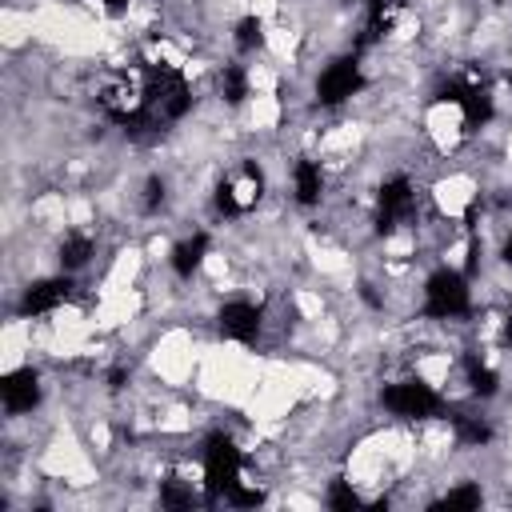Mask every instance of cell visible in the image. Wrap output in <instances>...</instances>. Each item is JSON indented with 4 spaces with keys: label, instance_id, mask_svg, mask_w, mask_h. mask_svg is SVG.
<instances>
[{
    "label": "cell",
    "instance_id": "1",
    "mask_svg": "<svg viewBox=\"0 0 512 512\" xmlns=\"http://www.w3.org/2000/svg\"><path fill=\"white\" fill-rule=\"evenodd\" d=\"M420 132H424V140L444 156V160H452L464 144H468V136H472V116H468V104L460 100V96H432V100H424V108H420Z\"/></svg>",
    "mask_w": 512,
    "mask_h": 512
},
{
    "label": "cell",
    "instance_id": "3",
    "mask_svg": "<svg viewBox=\"0 0 512 512\" xmlns=\"http://www.w3.org/2000/svg\"><path fill=\"white\" fill-rule=\"evenodd\" d=\"M504 160L512 164V128H508V140H504Z\"/></svg>",
    "mask_w": 512,
    "mask_h": 512
},
{
    "label": "cell",
    "instance_id": "2",
    "mask_svg": "<svg viewBox=\"0 0 512 512\" xmlns=\"http://www.w3.org/2000/svg\"><path fill=\"white\" fill-rule=\"evenodd\" d=\"M428 200L432 208L452 220V224H468V216L476 212V204L484 200V188H480V176L464 164H448L432 184H428Z\"/></svg>",
    "mask_w": 512,
    "mask_h": 512
}]
</instances>
